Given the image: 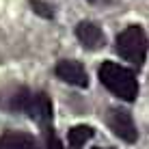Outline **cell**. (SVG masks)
<instances>
[{
    "label": "cell",
    "mask_w": 149,
    "mask_h": 149,
    "mask_svg": "<svg viewBox=\"0 0 149 149\" xmlns=\"http://www.w3.org/2000/svg\"><path fill=\"white\" fill-rule=\"evenodd\" d=\"M93 134H95V130L91 125H74L69 130V134H67V141L74 149H80L86 141L93 138Z\"/></svg>",
    "instance_id": "ba28073f"
},
{
    "label": "cell",
    "mask_w": 149,
    "mask_h": 149,
    "mask_svg": "<svg viewBox=\"0 0 149 149\" xmlns=\"http://www.w3.org/2000/svg\"><path fill=\"white\" fill-rule=\"evenodd\" d=\"M76 37H78L80 45L86 50H102L106 43V37L102 33V28L93 22H80L76 26Z\"/></svg>",
    "instance_id": "8992f818"
},
{
    "label": "cell",
    "mask_w": 149,
    "mask_h": 149,
    "mask_svg": "<svg viewBox=\"0 0 149 149\" xmlns=\"http://www.w3.org/2000/svg\"><path fill=\"white\" fill-rule=\"evenodd\" d=\"M56 78H61L67 84H74L78 89H86L89 86V76H86V69L82 67V63L78 61H71V58H63L56 63L54 67Z\"/></svg>",
    "instance_id": "5b68a950"
},
{
    "label": "cell",
    "mask_w": 149,
    "mask_h": 149,
    "mask_svg": "<svg viewBox=\"0 0 149 149\" xmlns=\"http://www.w3.org/2000/svg\"><path fill=\"white\" fill-rule=\"evenodd\" d=\"M0 149H43L39 141L28 132L9 130L0 136Z\"/></svg>",
    "instance_id": "52a82bcc"
},
{
    "label": "cell",
    "mask_w": 149,
    "mask_h": 149,
    "mask_svg": "<svg viewBox=\"0 0 149 149\" xmlns=\"http://www.w3.org/2000/svg\"><path fill=\"white\" fill-rule=\"evenodd\" d=\"M106 123H108V127L112 130V134L119 136L121 141L130 143V145L136 143L138 132H136V125H134L132 115L125 108H117V106L108 108V112H106Z\"/></svg>",
    "instance_id": "277c9868"
},
{
    "label": "cell",
    "mask_w": 149,
    "mask_h": 149,
    "mask_svg": "<svg viewBox=\"0 0 149 149\" xmlns=\"http://www.w3.org/2000/svg\"><path fill=\"white\" fill-rule=\"evenodd\" d=\"M147 50H149V39H147L145 30L141 26H136V24H132L125 30H121L117 41H115V52L123 61L136 65V67H141L145 63Z\"/></svg>",
    "instance_id": "3957f363"
},
{
    "label": "cell",
    "mask_w": 149,
    "mask_h": 149,
    "mask_svg": "<svg viewBox=\"0 0 149 149\" xmlns=\"http://www.w3.org/2000/svg\"><path fill=\"white\" fill-rule=\"evenodd\" d=\"M93 149H104V147H93Z\"/></svg>",
    "instance_id": "7c38bea8"
},
{
    "label": "cell",
    "mask_w": 149,
    "mask_h": 149,
    "mask_svg": "<svg viewBox=\"0 0 149 149\" xmlns=\"http://www.w3.org/2000/svg\"><path fill=\"white\" fill-rule=\"evenodd\" d=\"M89 2L91 4H100V7H102V4H110L112 0H89Z\"/></svg>",
    "instance_id": "8fae6325"
},
{
    "label": "cell",
    "mask_w": 149,
    "mask_h": 149,
    "mask_svg": "<svg viewBox=\"0 0 149 149\" xmlns=\"http://www.w3.org/2000/svg\"><path fill=\"white\" fill-rule=\"evenodd\" d=\"M45 130V145H48V149H65L63 147V143L58 141V138H56V134L52 132V127H43Z\"/></svg>",
    "instance_id": "30bf717a"
},
{
    "label": "cell",
    "mask_w": 149,
    "mask_h": 149,
    "mask_svg": "<svg viewBox=\"0 0 149 149\" xmlns=\"http://www.w3.org/2000/svg\"><path fill=\"white\" fill-rule=\"evenodd\" d=\"M30 9H33V11L37 13V15L45 17V19H50V17H52V9H50L45 2H41V0H30Z\"/></svg>",
    "instance_id": "9c48e42d"
},
{
    "label": "cell",
    "mask_w": 149,
    "mask_h": 149,
    "mask_svg": "<svg viewBox=\"0 0 149 149\" xmlns=\"http://www.w3.org/2000/svg\"><path fill=\"white\" fill-rule=\"evenodd\" d=\"M100 82L110 91L112 95H117L123 102H134L138 95V82L132 69L123 67V65L115 63V61H104L97 69Z\"/></svg>",
    "instance_id": "7a4b0ae2"
},
{
    "label": "cell",
    "mask_w": 149,
    "mask_h": 149,
    "mask_svg": "<svg viewBox=\"0 0 149 149\" xmlns=\"http://www.w3.org/2000/svg\"><path fill=\"white\" fill-rule=\"evenodd\" d=\"M2 104L11 112H26L30 119H35L43 127H48L50 121H52V102H50V97L43 91L35 93V91H28L24 86H19Z\"/></svg>",
    "instance_id": "6da1fadb"
}]
</instances>
